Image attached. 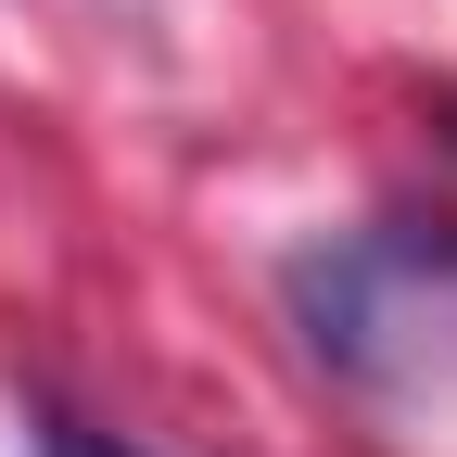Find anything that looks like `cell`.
<instances>
[{
    "mask_svg": "<svg viewBox=\"0 0 457 457\" xmlns=\"http://www.w3.org/2000/svg\"><path fill=\"white\" fill-rule=\"evenodd\" d=\"M279 305H293L305 356L343 394H445L457 381V216H356V228H318V242L279 254Z\"/></svg>",
    "mask_w": 457,
    "mask_h": 457,
    "instance_id": "obj_1",
    "label": "cell"
},
{
    "mask_svg": "<svg viewBox=\"0 0 457 457\" xmlns=\"http://www.w3.org/2000/svg\"><path fill=\"white\" fill-rule=\"evenodd\" d=\"M420 128H432V140L457 153V89H432V102H420Z\"/></svg>",
    "mask_w": 457,
    "mask_h": 457,
    "instance_id": "obj_3",
    "label": "cell"
},
{
    "mask_svg": "<svg viewBox=\"0 0 457 457\" xmlns=\"http://www.w3.org/2000/svg\"><path fill=\"white\" fill-rule=\"evenodd\" d=\"M26 432H38V457H153V445H128V432H102V420H77V407H26Z\"/></svg>",
    "mask_w": 457,
    "mask_h": 457,
    "instance_id": "obj_2",
    "label": "cell"
}]
</instances>
